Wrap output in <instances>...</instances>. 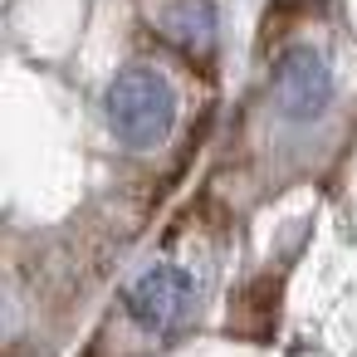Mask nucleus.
Listing matches in <instances>:
<instances>
[{"label":"nucleus","instance_id":"f257e3e1","mask_svg":"<svg viewBox=\"0 0 357 357\" xmlns=\"http://www.w3.org/2000/svg\"><path fill=\"white\" fill-rule=\"evenodd\" d=\"M108 128L123 147L132 152H152L157 142H167L172 123H176V89L162 69L152 64H128L113 84H108Z\"/></svg>","mask_w":357,"mask_h":357},{"label":"nucleus","instance_id":"f03ea898","mask_svg":"<svg viewBox=\"0 0 357 357\" xmlns=\"http://www.w3.org/2000/svg\"><path fill=\"white\" fill-rule=\"evenodd\" d=\"M123 308H128V318L142 328V333H172V328H181L186 318H191V308H196V274L191 269H181V264H147L132 284H128V294H123Z\"/></svg>","mask_w":357,"mask_h":357},{"label":"nucleus","instance_id":"7ed1b4c3","mask_svg":"<svg viewBox=\"0 0 357 357\" xmlns=\"http://www.w3.org/2000/svg\"><path fill=\"white\" fill-rule=\"evenodd\" d=\"M274 103L289 123H313L328 113L333 103V69L318 50L308 45H294L279 54L274 64Z\"/></svg>","mask_w":357,"mask_h":357},{"label":"nucleus","instance_id":"20e7f679","mask_svg":"<svg viewBox=\"0 0 357 357\" xmlns=\"http://www.w3.org/2000/svg\"><path fill=\"white\" fill-rule=\"evenodd\" d=\"M167 25H172V35H176L181 45H191V50H196V45L206 50V45H211V35H215V15H211L206 0H186V6H181Z\"/></svg>","mask_w":357,"mask_h":357}]
</instances>
